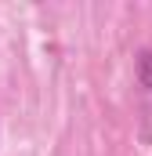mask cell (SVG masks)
<instances>
[{"label": "cell", "mask_w": 152, "mask_h": 156, "mask_svg": "<svg viewBox=\"0 0 152 156\" xmlns=\"http://www.w3.org/2000/svg\"><path fill=\"white\" fill-rule=\"evenodd\" d=\"M134 80H138L141 91H149V94H152V44H149V47H141L138 58H134Z\"/></svg>", "instance_id": "obj_1"}]
</instances>
